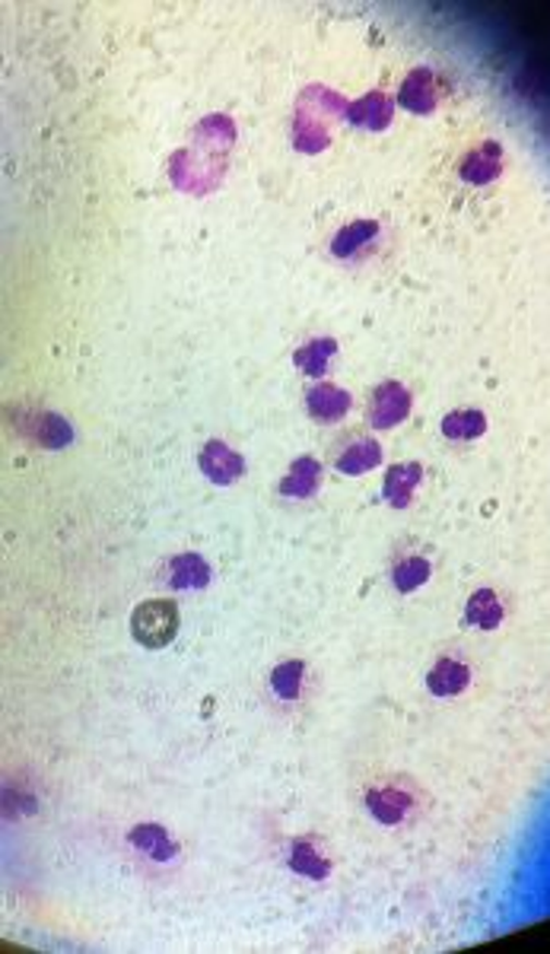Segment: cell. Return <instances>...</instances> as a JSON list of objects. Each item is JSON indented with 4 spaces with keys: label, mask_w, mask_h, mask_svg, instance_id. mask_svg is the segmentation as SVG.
Wrapping results in <instances>:
<instances>
[{
    "label": "cell",
    "mask_w": 550,
    "mask_h": 954,
    "mask_svg": "<svg viewBox=\"0 0 550 954\" xmlns=\"http://www.w3.org/2000/svg\"><path fill=\"white\" fill-rule=\"evenodd\" d=\"M236 128L226 115H211L191 131V144L172 156V182L188 194H207L220 184Z\"/></svg>",
    "instance_id": "6da1fadb"
},
{
    "label": "cell",
    "mask_w": 550,
    "mask_h": 954,
    "mask_svg": "<svg viewBox=\"0 0 550 954\" xmlns=\"http://www.w3.org/2000/svg\"><path fill=\"white\" fill-rule=\"evenodd\" d=\"M347 111L340 93L322 83H312L299 93L294 111V147L299 153H322L331 144V124Z\"/></svg>",
    "instance_id": "7a4b0ae2"
},
{
    "label": "cell",
    "mask_w": 550,
    "mask_h": 954,
    "mask_svg": "<svg viewBox=\"0 0 550 954\" xmlns=\"http://www.w3.org/2000/svg\"><path fill=\"white\" fill-rule=\"evenodd\" d=\"M367 811L372 821L385 827H402L420 811V789L410 779H382L367 789Z\"/></svg>",
    "instance_id": "3957f363"
},
{
    "label": "cell",
    "mask_w": 550,
    "mask_h": 954,
    "mask_svg": "<svg viewBox=\"0 0 550 954\" xmlns=\"http://www.w3.org/2000/svg\"><path fill=\"white\" fill-rule=\"evenodd\" d=\"M182 624L179 605L169 598H147L131 615V633L144 649H163L176 640Z\"/></svg>",
    "instance_id": "277c9868"
},
{
    "label": "cell",
    "mask_w": 550,
    "mask_h": 954,
    "mask_svg": "<svg viewBox=\"0 0 550 954\" xmlns=\"http://www.w3.org/2000/svg\"><path fill=\"white\" fill-rule=\"evenodd\" d=\"M410 414V392L404 389L402 382H379L369 392L367 402V424L372 430H392L402 420H407Z\"/></svg>",
    "instance_id": "5b68a950"
},
{
    "label": "cell",
    "mask_w": 550,
    "mask_h": 954,
    "mask_svg": "<svg viewBox=\"0 0 550 954\" xmlns=\"http://www.w3.org/2000/svg\"><path fill=\"white\" fill-rule=\"evenodd\" d=\"M10 424L16 427V433L23 440L36 442L41 449H64L68 442L74 440V430L64 417L51 414V410H20V420L10 417Z\"/></svg>",
    "instance_id": "8992f818"
},
{
    "label": "cell",
    "mask_w": 550,
    "mask_h": 954,
    "mask_svg": "<svg viewBox=\"0 0 550 954\" xmlns=\"http://www.w3.org/2000/svg\"><path fill=\"white\" fill-rule=\"evenodd\" d=\"M382 455H385V452H382V445H379L375 437H369V433H347L344 440L334 445L331 465H334V472H340V475L357 477V475H367V472H372V468H379Z\"/></svg>",
    "instance_id": "52a82bcc"
},
{
    "label": "cell",
    "mask_w": 550,
    "mask_h": 954,
    "mask_svg": "<svg viewBox=\"0 0 550 954\" xmlns=\"http://www.w3.org/2000/svg\"><path fill=\"white\" fill-rule=\"evenodd\" d=\"M198 465L217 487H229V484H236L239 477L246 475V458L223 440L204 442L201 455H198Z\"/></svg>",
    "instance_id": "ba28073f"
},
{
    "label": "cell",
    "mask_w": 550,
    "mask_h": 954,
    "mask_svg": "<svg viewBox=\"0 0 550 954\" xmlns=\"http://www.w3.org/2000/svg\"><path fill=\"white\" fill-rule=\"evenodd\" d=\"M350 407H354V395L334 382H315L306 392V410L319 424H340L350 414Z\"/></svg>",
    "instance_id": "9c48e42d"
},
{
    "label": "cell",
    "mask_w": 550,
    "mask_h": 954,
    "mask_svg": "<svg viewBox=\"0 0 550 954\" xmlns=\"http://www.w3.org/2000/svg\"><path fill=\"white\" fill-rule=\"evenodd\" d=\"M398 103H402L407 111H414V115H430V111H437L440 90H437V74H433V68H414L410 74L404 76Z\"/></svg>",
    "instance_id": "30bf717a"
},
{
    "label": "cell",
    "mask_w": 550,
    "mask_h": 954,
    "mask_svg": "<svg viewBox=\"0 0 550 954\" xmlns=\"http://www.w3.org/2000/svg\"><path fill=\"white\" fill-rule=\"evenodd\" d=\"M322 477H325L322 462L312 458V455H302V458H296L294 465L287 468V475L280 480L277 493L280 497H290V500H312L319 493V487H322Z\"/></svg>",
    "instance_id": "8fae6325"
},
{
    "label": "cell",
    "mask_w": 550,
    "mask_h": 954,
    "mask_svg": "<svg viewBox=\"0 0 550 954\" xmlns=\"http://www.w3.org/2000/svg\"><path fill=\"white\" fill-rule=\"evenodd\" d=\"M163 583L179 592H194V588H207L211 583V563L201 553H179L166 563L163 570Z\"/></svg>",
    "instance_id": "7c38bea8"
},
{
    "label": "cell",
    "mask_w": 550,
    "mask_h": 954,
    "mask_svg": "<svg viewBox=\"0 0 550 954\" xmlns=\"http://www.w3.org/2000/svg\"><path fill=\"white\" fill-rule=\"evenodd\" d=\"M423 480V465L420 462H398L385 472V480H382V497L388 506L395 510H404L414 503V493Z\"/></svg>",
    "instance_id": "4fadbf2b"
},
{
    "label": "cell",
    "mask_w": 550,
    "mask_h": 954,
    "mask_svg": "<svg viewBox=\"0 0 550 954\" xmlns=\"http://www.w3.org/2000/svg\"><path fill=\"white\" fill-rule=\"evenodd\" d=\"M503 172V147L497 141H483L458 166V176L468 184H490Z\"/></svg>",
    "instance_id": "5bb4252c"
},
{
    "label": "cell",
    "mask_w": 550,
    "mask_h": 954,
    "mask_svg": "<svg viewBox=\"0 0 550 954\" xmlns=\"http://www.w3.org/2000/svg\"><path fill=\"white\" fill-rule=\"evenodd\" d=\"M468 684H471V668H468L462 659H452V656H442V659L430 668V675H427V688H430V694L442 700L465 694Z\"/></svg>",
    "instance_id": "9a60e30c"
},
{
    "label": "cell",
    "mask_w": 550,
    "mask_h": 954,
    "mask_svg": "<svg viewBox=\"0 0 550 954\" xmlns=\"http://www.w3.org/2000/svg\"><path fill=\"white\" fill-rule=\"evenodd\" d=\"M344 115L350 118V124H357V128H363V131H385V128L392 124L395 103H392L382 90H372V93H367L363 99L350 103Z\"/></svg>",
    "instance_id": "2e32d148"
},
{
    "label": "cell",
    "mask_w": 550,
    "mask_h": 954,
    "mask_svg": "<svg viewBox=\"0 0 550 954\" xmlns=\"http://www.w3.org/2000/svg\"><path fill=\"white\" fill-rule=\"evenodd\" d=\"M287 862L296 875L309 881H325L331 875V859L322 852L315 837H296L287 849Z\"/></svg>",
    "instance_id": "e0dca14e"
},
{
    "label": "cell",
    "mask_w": 550,
    "mask_h": 954,
    "mask_svg": "<svg viewBox=\"0 0 550 954\" xmlns=\"http://www.w3.org/2000/svg\"><path fill=\"white\" fill-rule=\"evenodd\" d=\"M379 232H382L379 220L347 223V226H340V229L334 232V239H331V255L340 258V261L360 255L367 246H372V242L379 239Z\"/></svg>",
    "instance_id": "ac0fdd59"
},
{
    "label": "cell",
    "mask_w": 550,
    "mask_h": 954,
    "mask_svg": "<svg viewBox=\"0 0 550 954\" xmlns=\"http://www.w3.org/2000/svg\"><path fill=\"white\" fill-rule=\"evenodd\" d=\"M128 840L141 856H147L153 862H169L179 856V846L169 840V834L159 824H138Z\"/></svg>",
    "instance_id": "d6986e66"
},
{
    "label": "cell",
    "mask_w": 550,
    "mask_h": 954,
    "mask_svg": "<svg viewBox=\"0 0 550 954\" xmlns=\"http://www.w3.org/2000/svg\"><path fill=\"white\" fill-rule=\"evenodd\" d=\"M433 576V563L420 553H404L392 563V586L398 588L402 595H410L423 586Z\"/></svg>",
    "instance_id": "ffe728a7"
},
{
    "label": "cell",
    "mask_w": 550,
    "mask_h": 954,
    "mask_svg": "<svg viewBox=\"0 0 550 954\" xmlns=\"http://www.w3.org/2000/svg\"><path fill=\"white\" fill-rule=\"evenodd\" d=\"M503 615L506 611H503L500 595L493 588H477L465 605V621L471 627H480V630H497L503 624Z\"/></svg>",
    "instance_id": "44dd1931"
},
{
    "label": "cell",
    "mask_w": 550,
    "mask_h": 954,
    "mask_svg": "<svg viewBox=\"0 0 550 954\" xmlns=\"http://www.w3.org/2000/svg\"><path fill=\"white\" fill-rule=\"evenodd\" d=\"M337 357V341L334 337H312V341H306L302 347H296L294 354V363L306 375H325L328 372V363Z\"/></svg>",
    "instance_id": "7402d4cb"
},
{
    "label": "cell",
    "mask_w": 550,
    "mask_h": 954,
    "mask_svg": "<svg viewBox=\"0 0 550 954\" xmlns=\"http://www.w3.org/2000/svg\"><path fill=\"white\" fill-rule=\"evenodd\" d=\"M302 688H306V661H280L271 671V694L280 700V703H299Z\"/></svg>",
    "instance_id": "603a6c76"
},
{
    "label": "cell",
    "mask_w": 550,
    "mask_h": 954,
    "mask_svg": "<svg viewBox=\"0 0 550 954\" xmlns=\"http://www.w3.org/2000/svg\"><path fill=\"white\" fill-rule=\"evenodd\" d=\"M483 433H487V417H483V410L465 407V410H452V414L442 417V437H445V440L475 442L480 440Z\"/></svg>",
    "instance_id": "cb8c5ba5"
}]
</instances>
